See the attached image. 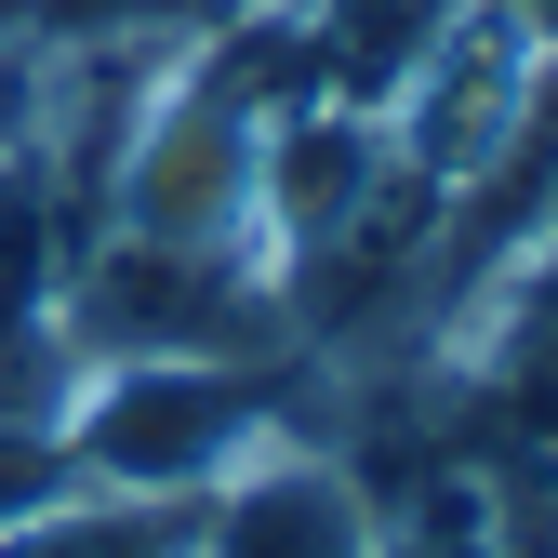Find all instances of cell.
Masks as SVG:
<instances>
[{
  "label": "cell",
  "instance_id": "obj_1",
  "mask_svg": "<svg viewBox=\"0 0 558 558\" xmlns=\"http://www.w3.org/2000/svg\"><path fill=\"white\" fill-rule=\"evenodd\" d=\"M293 399L279 360H107L66 386V465L107 478V493H214L227 465L279 452Z\"/></svg>",
  "mask_w": 558,
  "mask_h": 558
},
{
  "label": "cell",
  "instance_id": "obj_2",
  "mask_svg": "<svg viewBox=\"0 0 558 558\" xmlns=\"http://www.w3.org/2000/svg\"><path fill=\"white\" fill-rule=\"evenodd\" d=\"M53 306H66L81 373H107V360H279L293 345L266 253H186V240H133V227H94L66 253Z\"/></svg>",
  "mask_w": 558,
  "mask_h": 558
},
{
  "label": "cell",
  "instance_id": "obj_3",
  "mask_svg": "<svg viewBox=\"0 0 558 558\" xmlns=\"http://www.w3.org/2000/svg\"><path fill=\"white\" fill-rule=\"evenodd\" d=\"M107 227L133 240H186V253H266V120L199 66H160L133 107L120 160H107Z\"/></svg>",
  "mask_w": 558,
  "mask_h": 558
},
{
  "label": "cell",
  "instance_id": "obj_4",
  "mask_svg": "<svg viewBox=\"0 0 558 558\" xmlns=\"http://www.w3.org/2000/svg\"><path fill=\"white\" fill-rule=\"evenodd\" d=\"M199 558H373V493L332 452H253L199 493Z\"/></svg>",
  "mask_w": 558,
  "mask_h": 558
},
{
  "label": "cell",
  "instance_id": "obj_5",
  "mask_svg": "<svg viewBox=\"0 0 558 558\" xmlns=\"http://www.w3.org/2000/svg\"><path fill=\"white\" fill-rule=\"evenodd\" d=\"M293 14V40H306V66H319V94L332 107H399V81L439 53V27L465 14V0H279Z\"/></svg>",
  "mask_w": 558,
  "mask_h": 558
},
{
  "label": "cell",
  "instance_id": "obj_6",
  "mask_svg": "<svg viewBox=\"0 0 558 558\" xmlns=\"http://www.w3.org/2000/svg\"><path fill=\"white\" fill-rule=\"evenodd\" d=\"M0 558H199V493H40L27 519H0Z\"/></svg>",
  "mask_w": 558,
  "mask_h": 558
},
{
  "label": "cell",
  "instance_id": "obj_7",
  "mask_svg": "<svg viewBox=\"0 0 558 558\" xmlns=\"http://www.w3.org/2000/svg\"><path fill=\"white\" fill-rule=\"evenodd\" d=\"M27 27H40V40H173L186 0H27ZM186 40H199V27H186Z\"/></svg>",
  "mask_w": 558,
  "mask_h": 558
},
{
  "label": "cell",
  "instance_id": "obj_8",
  "mask_svg": "<svg viewBox=\"0 0 558 558\" xmlns=\"http://www.w3.org/2000/svg\"><path fill=\"white\" fill-rule=\"evenodd\" d=\"M40 133V40H0V160Z\"/></svg>",
  "mask_w": 558,
  "mask_h": 558
}]
</instances>
